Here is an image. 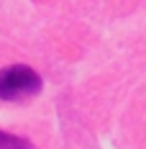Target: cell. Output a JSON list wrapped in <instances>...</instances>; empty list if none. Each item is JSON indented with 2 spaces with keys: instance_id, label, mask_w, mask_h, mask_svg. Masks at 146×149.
Segmentation results:
<instances>
[{
  "instance_id": "1",
  "label": "cell",
  "mask_w": 146,
  "mask_h": 149,
  "mask_svg": "<svg viewBox=\"0 0 146 149\" xmlns=\"http://www.w3.org/2000/svg\"><path fill=\"white\" fill-rule=\"evenodd\" d=\"M41 93V74L28 64H10L0 70V100H26Z\"/></svg>"
},
{
  "instance_id": "2",
  "label": "cell",
  "mask_w": 146,
  "mask_h": 149,
  "mask_svg": "<svg viewBox=\"0 0 146 149\" xmlns=\"http://www.w3.org/2000/svg\"><path fill=\"white\" fill-rule=\"evenodd\" d=\"M0 149H33V144L23 136H13V134L0 131Z\"/></svg>"
}]
</instances>
